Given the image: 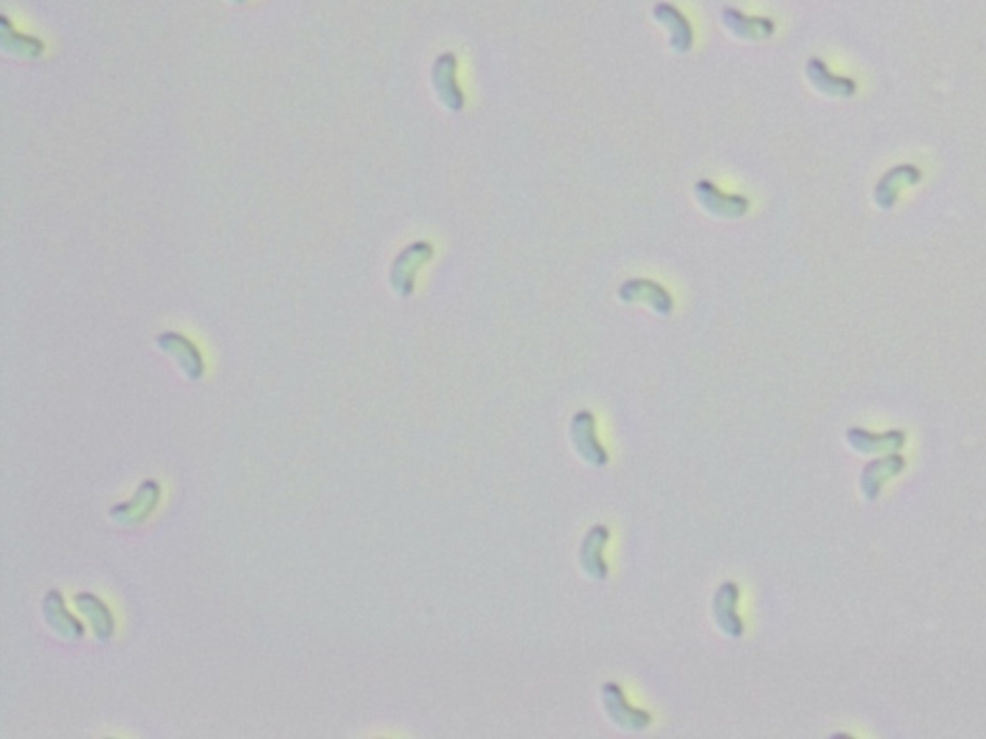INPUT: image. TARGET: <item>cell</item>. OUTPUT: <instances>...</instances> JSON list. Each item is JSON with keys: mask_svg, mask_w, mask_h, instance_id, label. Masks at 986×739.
<instances>
[{"mask_svg": "<svg viewBox=\"0 0 986 739\" xmlns=\"http://www.w3.org/2000/svg\"><path fill=\"white\" fill-rule=\"evenodd\" d=\"M434 258V247L426 241H416L395 256L391 264L390 283L399 297H411L415 291L416 272Z\"/></svg>", "mask_w": 986, "mask_h": 739, "instance_id": "1", "label": "cell"}, {"mask_svg": "<svg viewBox=\"0 0 986 739\" xmlns=\"http://www.w3.org/2000/svg\"><path fill=\"white\" fill-rule=\"evenodd\" d=\"M571 439L574 451L586 464L596 468L607 466L609 455L597 441L596 418L590 410H580L572 416Z\"/></svg>", "mask_w": 986, "mask_h": 739, "instance_id": "2", "label": "cell"}, {"mask_svg": "<svg viewBox=\"0 0 986 739\" xmlns=\"http://www.w3.org/2000/svg\"><path fill=\"white\" fill-rule=\"evenodd\" d=\"M601 699H603L605 713L619 728L628 730V732H642V730L649 728V724L653 720L651 714L642 711V709L630 707L626 697H624L623 688L619 684H615V682L603 684Z\"/></svg>", "mask_w": 986, "mask_h": 739, "instance_id": "3", "label": "cell"}, {"mask_svg": "<svg viewBox=\"0 0 986 739\" xmlns=\"http://www.w3.org/2000/svg\"><path fill=\"white\" fill-rule=\"evenodd\" d=\"M432 85L438 99L451 112H461L465 108V95L457 85V56L453 52H443L432 68Z\"/></svg>", "mask_w": 986, "mask_h": 739, "instance_id": "4", "label": "cell"}, {"mask_svg": "<svg viewBox=\"0 0 986 739\" xmlns=\"http://www.w3.org/2000/svg\"><path fill=\"white\" fill-rule=\"evenodd\" d=\"M696 197L709 214L725 220H738L750 210V201L746 197L727 195L707 179H700L696 183Z\"/></svg>", "mask_w": 986, "mask_h": 739, "instance_id": "5", "label": "cell"}, {"mask_svg": "<svg viewBox=\"0 0 986 739\" xmlns=\"http://www.w3.org/2000/svg\"><path fill=\"white\" fill-rule=\"evenodd\" d=\"M740 587L734 582H725L715 591L713 597V620L727 638L738 639L744 636V622L738 616Z\"/></svg>", "mask_w": 986, "mask_h": 739, "instance_id": "6", "label": "cell"}, {"mask_svg": "<svg viewBox=\"0 0 986 739\" xmlns=\"http://www.w3.org/2000/svg\"><path fill=\"white\" fill-rule=\"evenodd\" d=\"M619 299L623 303H648L661 316H669L675 308L673 297L663 285L644 278L624 281L619 287Z\"/></svg>", "mask_w": 986, "mask_h": 739, "instance_id": "7", "label": "cell"}, {"mask_svg": "<svg viewBox=\"0 0 986 739\" xmlns=\"http://www.w3.org/2000/svg\"><path fill=\"white\" fill-rule=\"evenodd\" d=\"M609 537H611L609 530L599 524L586 534L580 545V555H578L580 566L588 578L597 582H603L609 576V566L603 559V549L609 543Z\"/></svg>", "mask_w": 986, "mask_h": 739, "instance_id": "8", "label": "cell"}, {"mask_svg": "<svg viewBox=\"0 0 986 739\" xmlns=\"http://www.w3.org/2000/svg\"><path fill=\"white\" fill-rule=\"evenodd\" d=\"M805 76L809 83L827 97L852 99L857 93V85L850 77L834 76L821 58H809L805 64Z\"/></svg>", "mask_w": 986, "mask_h": 739, "instance_id": "9", "label": "cell"}, {"mask_svg": "<svg viewBox=\"0 0 986 739\" xmlns=\"http://www.w3.org/2000/svg\"><path fill=\"white\" fill-rule=\"evenodd\" d=\"M921 181V170L911 164H900L890 168L875 187V203L883 210H890L906 185H917Z\"/></svg>", "mask_w": 986, "mask_h": 739, "instance_id": "10", "label": "cell"}, {"mask_svg": "<svg viewBox=\"0 0 986 739\" xmlns=\"http://www.w3.org/2000/svg\"><path fill=\"white\" fill-rule=\"evenodd\" d=\"M653 16L657 22H661L663 26L669 29V43H671L673 51L680 52V54L690 52L692 45H694V31H692L690 22L686 20V16L676 6L669 4V2H659L653 8Z\"/></svg>", "mask_w": 986, "mask_h": 739, "instance_id": "11", "label": "cell"}, {"mask_svg": "<svg viewBox=\"0 0 986 739\" xmlns=\"http://www.w3.org/2000/svg\"><path fill=\"white\" fill-rule=\"evenodd\" d=\"M158 347L166 353H170L172 357L176 358L182 366L183 372L187 374V378L191 380H199L203 376V358H201V353L197 351V347L185 339L180 333H162L158 335L156 339Z\"/></svg>", "mask_w": 986, "mask_h": 739, "instance_id": "12", "label": "cell"}, {"mask_svg": "<svg viewBox=\"0 0 986 739\" xmlns=\"http://www.w3.org/2000/svg\"><path fill=\"white\" fill-rule=\"evenodd\" d=\"M906 468V459L898 455H890L886 459L873 460L861 472V491L869 501H875L881 495L883 485L898 476Z\"/></svg>", "mask_w": 986, "mask_h": 739, "instance_id": "13", "label": "cell"}, {"mask_svg": "<svg viewBox=\"0 0 986 739\" xmlns=\"http://www.w3.org/2000/svg\"><path fill=\"white\" fill-rule=\"evenodd\" d=\"M846 439L852 449L863 455L877 453H896L906 445V434L902 430H892L883 435L869 434L867 430L852 428L846 432Z\"/></svg>", "mask_w": 986, "mask_h": 739, "instance_id": "14", "label": "cell"}, {"mask_svg": "<svg viewBox=\"0 0 986 739\" xmlns=\"http://www.w3.org/2000/svg\"><path fill=\"white\" fill-rule=\"evenodd\" d=\"M723 22L734 35H738L740 39H748V41H765V39L773 37V33H775L773 20L752 18V16L742 14L736 8L723 10Z\"/></svg>", "mask_w": 986, "mask_h": 739, "instance_id": "15", "label": "cell"}, {"mask_svg": "<svg viewBox=\"0 0 986 739\" xmlns=\"http://www.w3.org/2000/svg\"><path fill=\"white\" fill-rule=\"evenodd\" d=\"M0 47L10 54L24 56V58H37L45 51V45L41 39L20 35L18 31H14V27L6 16L0 18Z\"/></svg>", "mask_w": 986, "mask_h": 739, "instance_id": "16", "label": "cell"}, {"mask_svg": "<svg viewBox=\"0 0 986 739\" xmlns=\"http://www.w3.org/2000/svg\"><path fill=\"white\" fill-rule=\"evenodd\" d=\"M228 2H232V4H245L247 0H228Z\"/></svg>", "mask_w": 986, "mask_h": 739, "instance_id": "17", "label": "cell"}]
</instances>
